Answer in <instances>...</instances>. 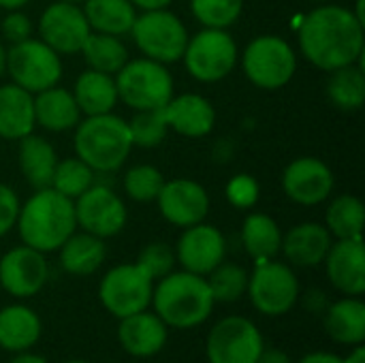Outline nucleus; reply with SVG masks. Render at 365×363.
Here are the masks:
<instances>
[{
  "mask_svg": "<svg viewBox=\"0 0 365 363\" xmlns=\"http://www.w3.org/2000/svg\"><path fill=\"white\" fill-rule=\"evenodd\" d=\"M364 28L351 9L327 2L319 4L304 17L299 26V51L312 66L325 73L361 62Z\"/></svg>",
  "mask_w": 365,
  "mask_h": 363,
  "instance_id": "obj_1",
  "label": "nucleus"
},
{
  "mask_svg": "<svg viewBox=\"0 0 365 363\" xmlns=\"http://www.w3.org/2000/svg\"><path fill=\"white\" fill-rule=\"evenodd\" d=\"M15 227L26 246L43 255L56 252L77 231L75 203L53 188L34 190L19 205Z\"/></svg>",
  "mask_w": 365,
  "mask_h": 363,
  "instance_id": "obj_2",
  "label": "nucleus"
},
{
  "mask_svg": "<svg viewBox=\"0 0 365 363\" xmlns=\"http://www.w3.org/2000/svg\"><path fill=\"white\" fill-rule=\"evenodd\" d=\"M150 306L167 327L195 329L212 317L216 302L205 276L173 270L154 282Z\"/></svg>",
  "mask_w": 365,
  "mask_h": 363,
  "instance_id": "obj_3",
  "label": "nucleus"
},
{
  "mask_svg": "<svg viewBox=\"0 0 365 363\" xmlns=\"http://www.w3.org/2000/svg\"><path fill=\"white\" fill-rule=\"evenodd\" d=\"M75 156H79L94 173L120 171L130 156L133 139L128 122L120 116H86L75 126Z\"/></svg>",
  "mask_w": 365,
  "mask_h": 363,
  "instance_id": "obj_4",
  "label": "nucleus"
},
{
  "mask_svg": "<svg viewBox=\"0 0 365 363\" xmlns=\"http://www.w3.org/2000/svg\"><path fill=\"white\" fill-rule=\"evenodd\" d=\"M113 77L118 98L133 111L163 109L175 94L173 75L167 64L143 56L128 60Z\"/></svg>",
  "mask_w": 365,
  "mask_h": 363,
  "instance_id": "obj_5",
  "label": "nucleus"
},
{
  "mask_svg": "<svg viewBox=\"0 0 365 363\" xmlns=\"http://www.w3.org/2000/svg\"><path fill=\"white\" fill-rule=\"evenodd\" d=\"M242 68L252 86L274 92L295 77L297 53L287 39L278 34H259L242 51Z\"/></svg>",
  "mask_w": 365,
  "mask_h": 363,
  "instance_id": "obj_6",
  "label": "nucleus"
},
{
  "mask_svg": "<svg viewBox=\"0 0 365 363\" xmlns=\"http://www.w3.org/2000/svg\"><path fill=\"white\" fill-rule=\"evenodd\" d=\"M128 34L133 36L143 58L163 64L180 62L190 36L186 24L169 9H152L137 13Z\"/></svg>",
  "mask_w": 365,
  "mask_h": 363,
  "instance_id": "obj_7",
  "label": "nucleus"
},
{
  "mask_svg": "<svg viewBox=\"0 0 365 363\" xmlns=\"http://www.w3.org/2000/svg\"><path fill=\"white\" fill-rule=\"evenodd\" d=\"M182 62L192 79L201 83H216L233 73L240 62V49L229 30L203 28L188 36Z\"/></svg>",
  "mask_w": 365,
  "mask_h": 363,
  "instance_id": "obj_8",
  "label": "nucleus"
},
{
  "mask_svg": "<svg viewBox=\"0 0 365 363\" xmlns=\"http://www.w3.org/2000/svg\"><path fill=\"white\" fill-rule=\"evenodd\" d=\"M255 310L263 317H282L299 302V280L289 263L261 261L248 274V291Z\"/></svg>",
  "mask_w": 365,
  "mask_h": 363,
  "instance_id": "obj_9",
  "label": "nucleus"
},
{
  "mask_svg": "<svg viewBox=\"0 0 365 363\" xmlns=\"http://www.w3.org/2000/svg\"><path fill=\"white\" fill-rule=\"evenodd\" d=\"M62 56L41 39H26L6 49V73L11 81L30 94L58 86L62 79Z\"/></svg>",
  "mask_w": 365,
  "mask_h": 363,
  "instance_id": "obj_10",
  "label": "nucleus"
},
{
  "mask_svg": "<svg viewBox=\"0 0 365 363\" xmlns=\"http://www.w3.org/2000/svg\"><path fill=\"white\" fill-rule=\"evenodd\" d=\"M154 280L137 263L113 265L98 285L101 306L115 319L148 310L152 304Z\"/></svg>",
  "mask_w": 365,
  "mask_h": 363,
  "instance_id": "obj_11",
  "label": "nucleus"
},
{
  "mask_svg": "<svg viewBox=\"0 0 365 363\" xmlns=\"http://www.w3.org/2000/svg\"><path fill=\"white\" fill-rule=\"evenodd\" d=\"M265 340L257 323L233 315L216 321L205 340L207 363H257Z\"/></svg>",
  "mask_w": 365,
  "mask_h": 363,
  "instance_id": "obj_12",
  "label": "nucleus"
},
{
  "mask_svg": "<svg viewBox=\"0 0 365 363\" xmlns=\"http://www.w3.org/2000/svg\"><path fill=\"white\" fill-rule=\"evenodd\" d=\"M77 229L92 233L101 240L115 237L128 223V210L124 199L103 184H92L75 201Z\"/></svg>",
  "mask_w": 365,
  "mask_h": 363,
  "instance_id": "obj_13",
  "label": "nucleus"
},
{
  "mask_svg": "<svg viewBox=\"0 0 365 363\" xmlns=\"http://www.w3.org/2000/svg\"><path fill=\"white\" fill-rule=\"evenodd\" d=\"M90 32L81 4L56 0L43 9L38 19V39L58 56L79 53Z\"/></svg>",
  "mask_w": 365,
  "mask_h": 363,
  "instance_id": "obj_14",
  "label": "nucleus"
},
{
  "mask_svg": "<svg viewBox=\"0 0 365 363\" xmlns=\"http://www.w3.org/2000/svg\"><path fill=\"white\" fill-rule=\"evenodd\" d=\"M49 280V263L43 252L21 244L0 257V287L15 300H28Z\"/></svg>",
  "mask_w": 365,
  "mask_h": 363,
  "instance_id": "obj_15",
  "label": "nucleus"
},
{
  "mask_svg": "<svg viewBox=\"0 0 365 363\" xmlns=\"http://www.w3.org/2000/svg\"><path fill=\"white\" fill-rule=\"evenodd\" d=\"M336 186L334 171L327 163L314 156H299L291 160L282 173L284 195L304 208H314L325 203Z\"/></svg>",
  "mask_w": 365,
  "mask_h": 363,
  "instance_id": "obj_16",
  "label": "nucleus"
},
{
  "mask_svg": "<svg viewBox=\"0 0 365 363\" xmlns=\"http://www.w3.org/2000/svg\"><path fill=\"white\" fill-rule=\"evenodd\" d=\"M173 250L175 261L182 265V270L197 276H207L227 259V240L218 227L203 220L199 225L182 229V235Z\"/></svg>",
  "mask_w": 365,
  "mask_h": 363,
  "instance_id": "obj_17",
  "label": "nucleus"
},
{
  "mask_svg": "<svg viewBox=\"0 0 365 363\" xmlns=\"http://www.w3.org/2000/svg\"><path fill=\"white\" fill-rule=\"evenodd\" d=\"M156 203H158L160 216L178 229L199 225L210 214L207 190L199 182L188 180V178L165 182L156 197Z\"/></svg>",
  "mask_w": 365,
  "mask_h": 363,
  "instance_id": "obj_18",
  "label": "nucleus"
},
{
  "mask_svg": "<svg viewBox=\"0 0 365 363\" xmlns=\"http://www.w3.org/2000/svg\"><path fill=\"white\" fill-rule=\"evenodd\" d=\"M327 280L336 291L349 297L365 293V248L364 237L336 240L323 261Z\"/></svg>",
  "mask_w": 365,
  "mask_h": 363,
  "instance_id": "obj_19",
  "label": "nucleus"
},
{
  "mask_svg": "<svg viewBox=\"0 0 365 363\" xmlns=\"http://www.w3.org/2000/svg\"><path fill=\"white\" fill-rule=\"evenodd\" d=\"M169 340V327L158 319L156 312H135L120 319L118 342L122 351L137 359H150L163 353Z\"/></svg>",
  "mask_w": 365,
  "mask_h": 363,
  "instance_id": "obj_20",
  "label": "nucleus"
},
{
  "mask_svg": "<svg viewBox=\"0 0 365 363\" xmlns=\"http://www.w3.org/2000/svg\"><path fill=\"white\" fill-rule=\"evenodd\" d=\"M163 113L169 131L188 139L207 137L216 124L214 105L197 92H184L178 96L173 94L171 101L163 107Z\"/></svg>",
  "mask_w": 365,
  "mask_h": 363,
  "instance_id": "obj_21",
  "label": "nucleus"
},
{
  "mask_svg": "<svg viewBox=\"0 0 365 363\" xmlns=\"http://www.w3.org/2000/svg\"><path fill=\"white\" fill-rule=\"evenodd\" d=\"M334 244L331 233L321 223H302L282 233L280 252L287 257L291 267H317L323 265Z\"/></svg>",
  "mask_w": 365,
  "mask_h": 363,
  "instance_id": "obj_22",
  "label": "nucleus"
},
{
  "mask_svg": "<svg viewBox=\"0 0 365 363\" xmlns=\"http://www.w3.org/2000/svg\"><path fill=\"white\" fill-rule=\"evenodd\" d=\"M81 120V111L68 88L51 86L34 94V122L49 133L73 131Z\"/></svg>",
  "mask_w": 365,
  "mask_h": 363,
  "instance_id": "obj_23",
  "label": "nucleus"
},
{
  "mask_svg": "<svg viewBox=\"0 0 365 363\" xmlns=\"http://www.w3.org/2000/svg\"><path fill=\"white\" fill-rule=\"evenodd\" d=\"M43 334L41 317L24 304L0 308V349L6 353L30 351Z\"/></svg>",
  "mask_w": 365,
  "mask_h": 363,
  "instance_id": "obj_24",
  "label": "nucleus"
},
{
  "mask_svg": "<svg viewBox=\"0 0 365 363\" xmlns=\"http://www.w3.org/2000/svg\"><path fill=\"white\" fill-rule=\"evenodd\" d=\"M34 94L13 81L0 86V137L19 141L34 133Z\"/></svg>",
  "mask_w": 365,
  "mask_h": 363,
  "instance_id": "obj_25",
  "label": "nucleus"
},
{
  "mask_svg": "<svg viewBox=\"0 0 365 363\" xmlns=\"http://www.w3.org/2000/svg\"><path fill=\"white\" fill-rule=\"evenodd\" d=\"M17 163L26 182L34 188H49L58 165V154L53 145L41 135H26L17 141Z\"/></svg>",
  "mask_w": 365,
  "mask_h": 363,
  "instance_id": "obj_26",
  "label": "nucleus"
},
{
  "mask_svg": "<svg viewBox=\"0 0 365 363\" xmlns=\"http://www.w3.org/2000/svg\"><path fill=\"white\" fill-rule=\"evenodd\" d=\"M327 336L344 347H355L365 342V304L361 297H349L327 306L323 319Z\"/></svg>",
  "mask_w": 365,
  "mask_h": 363,
  "instance_id": "obj_27",
  "label": "nucleus"
},
{
  "mask_svg": "<svg viewBox=\"0 0 365 363\" xmlns=\"http://www.w3.org/2000/svg\"><path fill=\"white\" fill-rule=\"evenodd\" d=\"M73 96L75 103L81 111V116H103L111 113L118 105V88H115V77L86 68L73 86Z\"/></svg>",
  "mask_w": 365,
  "mask_h": 363,
  "instance_id": "obj_28",
  "label": "nucleus"
},
{
  "mask_svg": "<svg viewBox=\"0 0 365 363\" xmlns=\"http://www.w3.org/2000/svg\"><path fill=\"white\" fill-rule=\"evenodd\" d=\"M56 252L60 255L62 270L79 278L92 276L94 272H98L107 259L105 240L86 231H75Z\"/></svg>",
  "mask_w": 365,
  "mask_h": 363,
  "instance_id": "obj_29",
  "label": "nucleus"
},
{
  "mask_svg": "<svg viewBox=\"0 0 365 363\" xmlns=\"http://www.w3.org/2000/svg\"><path fill=\"white\" fill-rule=\"evenodd\" d=\"M81 11L92 32L124 36L130 32L137 6L130 0H83Z\"/></svg>",
  "mask_w": 365,
  "mask_h": 363,
  "instance_id": "obj_30",
  "label": "nucleus"
},
{
  "mask_svg": "<svg viewBox=\"0 0 365 363\" xmlns=\"http://www.w3.org/2000/svg\"><path fill=\"white\" fill-rule=\"evenodd\" d=\"M242 244L257 263L276 259L282 248V229L269 214L250 212L242 223Z\"/></svg>",
  "mask_w": 365,
  "mask_h": 363,
  "instance_id": "obj_31",
  "label": "nucleus"
},
{
  "mask_svg": "<svg viewBox=\"0 0 365 363\" xmlns=\"http://www.w3.org/2000/svg\"><path fill=\"white\" fill-rule=\"evenodd\" d=\"M327 98L340 111H359L365 103L364 62H353L329 73Z\"/></svg>",
  "mask_w": 365,
  "mask_h": 363,
  "instance_id": "obj_32",
  "label": "nucleus"
},
{
  "mask_svg": "<svg viewBox=\"0 0 365 363\" xmlns=\"http://www.w3.org/2000/svg\"><path fill=\"white\" fill-rule=\"evenodd\" d=\"M92 71H101L107 75H115L128 60V47L124 45L122 36L90 32L81 51H79Z\"/></svg>",
  "mask_w": 365,
  "mask_h": 363,
  "instance_id": "obj_33",
  "label": "nucleus"
},
{
  "mask_svg": "<svg viewBox=\"0 0 365 363\" xmlns=\"http://www.w3.org/2000/svg\"><path fill=\"white\" fill-rule=\"evenodd\" d=\"M364 203L355 195H338L325 210V227L334 240L361 237L364 233Z\"/></svg>",
  "mask_w": 365,
  "mask_h": 363,
  "instance_id": "obj_34",
  "label": "nucleus"
},
{
  "mask_svg": "<svg viewBox=\"0 0 365 363\" xmlns=\"http://www.w3.org/2000/svg\"><path fill=\"white\" fill-rule=\"evenodd\" d=\"M205 278L216 304H235L248 291V272L240 263H231L227 259Z\"/></svg>",
  "mask_w": 365,
  "mask_h": 363,
  "instance_id": "obj_35",
  "label": "nucleus"
},
{
  "mask_svg": "<svg viewBox=\"0 0 365 363\" xmlns=\"http://www.w3.org/2000/svg\"><path fill=\"white\" fill-rule=\"evenodd\" d=\"M92 184H94V171L79 156H68V158L58 160L49 188H53L56 193L75 201Z\"/></svg>",
  "mask_w": 365,
  "mask_h": 363,
  "instance_id": "obj_36",
  "label": "nucleus"
},
{
  "mask_svg": "<svg viewBox=\"0 0 365 363\" xmlns=\"http://www.w3.org/2000/svg\"><path fill=\"white\" fill-rule=\"evenodd\" d=\"M244 0H190V13L203 28L227 30L242 17Z\"/></svg>",
  "mask_w": 365,
  "mask_h": 363,
  "instance_id": "obj_37",
  "label": "nucleus"
},
{
  "mask_svg": "<svg viewBox=\"0 0 365 363\" xmlns=\"http://www.w3.org/2000/svg\"><path fill=\"white\" fill-rule=\"evenodd\" d=\"M165 175L160 173L158 167L154 165H135L130 169H126L122 186L126 197H130L137 203H150L156 201L163 184H165Z\"/></svg>",
  "mask_w": 365,
  "mask_h": 363,
  "instance_id": "obj_38",
  "label": "nucleus"
},
{
  "mask_svg": "<svg viewBox=\"0 0 365 363\" xmlns=\"http://www.w3.org/2000/svg\"><path fill=\"white\" fill-rule=\"evenodd\" d=\"M128 131H130L133 145L156 148L167 139L169 126L165 122L163 109H148V111H135V116L128 120Z\"/></svg>",
  "mask_w": 365,
  "mask_h": 363,
  "instance_id": "obj_39",
  "label": "nucleus"
},
{
  "mask_svg": "<svg viewBox=\"0 0 365 363\" xmlns=\"http://www.w3.org/2000/svg\"><path fill=\"white\" fill-rule=\"evenodd\" d=\"M137 265L143 267V272L156 282L160 278H165L167 274H171L178 265L175 261V250L167 244V242H150L145 244L139 255H137Z\"/></svg>",
  "mask_w": 365,
  "mask_h": 363,
  "instance_id": "obj_40",
  "label": "nucleus"
},
{
  "mask_svg": "<svg viewBox=\"0 0 365 363\" xmlns=\"http://www.w3.org/2000/svg\"><path fill=\"white\" fill-rule=\"evenodd\" d=\"M225 195H227V201L233 208H237V210H250V208H255L259 203L261 188H259V182L252 175L237 173V175H233L227 182Z\"/></svg>",
  "mask_w": 365,
  "mask_h": 363,
  "instance_id": "obj_41",
  "label": "nucleus"
},
{
  "mask_svg": "<svg viewBox=\"0 0 365 363\" xmlns=\"http://www.w3.org/2000/svg\"><path fill=\"white\" fill-rule=\"evenodd\" d=\"M0 32L6 43L15 45V43H21L32 36V21L21 9L6 11V15L0 21Z\"/></svg>",
  "mask_w": 365,
  "mask_h": 363,
  "instance_id": "obj_42",
  "label": "nucleus"
},
{
  "mask_svg": "<svg viewBox=\"0 0 365 363\" xmlns=\"http://www.w3.org/2000/svg\"><path fill=\"white\" fill-rule=\"evenodd\" d=\"M19 197L17 193L9 186L0 182V237H4L17 223V214H19Z\"/></svg>",
  "mask_w": 365,
  "mask_h": 363,
  "instance_id": "obj_43",
  "label": "nucleus"
},
{
  "mask_svg": "<svg viewBox=\"0 0 365 363\" xmlns=\"http://www.w3.org/2000/svg\"><path fill=\"white\" fill-rule=\"evenodd\" d=\"M257 363H293L291 357L280 351V349H263V353L259 355Z\"/></svg>",
  "mask_w": 365,
  "mask_h": 363,
  "instance_id": "obj_44",
  "label": "nucleus"
},
{
  "mask_svg": "<svg viewBox=\"0 0 365 363\" xmlns=\"http://www.w3.org/2000/svg\"><path fill=\"white\" fill-rule=\"evenodd\" d=\"M297 363H342V357L327 353V351H317V353H308L304 355Z\"/></svg>",
  "mask_w": 365,
  "mask_h": 363,
  "instance_id": "obj_45",
  "label": "nucleus"
},
{
  "mask_svg": "<svg viewBox=\"0 0 365 363\" xmlns=\"http://www.w3.org/2000/svg\"><path fill=\"white\" fill-rule=\"evenodd\" d=\"M139 11H152V9H169L173 0H130Z\"/></svg>",
  "mask_w": 365,
  "mask_h": 363,
  "instance_id": "obj_46",
  "label": "nucleus"
},
{
  "mask_svg": "<svg viewBox=\"0 0 365 363\" xmlns=\"http://www.w3.org/2000/svg\"><path fill=\"white\" fill-rule=\"evenodd\" d=\"M9 363H49V362H47L45 357H41V355H34V353H30V351H24V353H15Z\"/></svg>",
  "mask_w": 365,
  "mask_h": 363,
  "instance_id": "obj_47",
  "label": "nucleus"
},
{
  "mask_svg": "<svg viewBox=\"0 0 365 363\" xmlns=\"http://www.w3.org/2000/svg\"><path fill=\"white\" fill-rule=\"evenodd\" d=\"M342 363H365V344L351 347V353L342 357Z\"/></svg>",
  "mask_w": 365,
  "mask_h": 363,
  "instance_id": "obj_48",
  "label": "nucleus"
},
{
  "mask_svg": "<svg viewBox=\"0 0 365 363\" xmlns=\"http://www.w3.org/2000/svg\"><path fill=\"white\" fill-rule=\"evenodd\" d=\"M30 0H0V9L4 11H17V9H24Z\"/></svg>",
  "mask_w": 365,
  "mask_h": 363,
  "instance_id": "obj_49",
  "label": "nucleus"
},
{
  "mask_svg": "<svg viewBox=\"0 0 365 363\" xmlns=\"http://www.w3.org/2000/svg\"><path fill=\"white\" fill-rule=\"evenodd\" d=\"M364 6H365V0H357V4H355V9H351L353 13H355V17L361 21L365 26V11H364Z\"/></svg>",
  "mask_w": 365,
  "mask_h": 363,
  "instance_id": "obj_50",
  "label": "nucleus"
},
{
  "mask_svg": "<svg viewBox=\"0 0 365 363\" xmlns=\"http://www.w3.org/2000/svg\"><path fill=\"white\" fill-rule=\"evenodd\" d=\"M4 73H6V47L0 43V79Z\"/></svg>",
  "mask_w": 365,
  "mask_h": 363,
  "instance_id": "obj_51",
  "label": "nucleus"
},
{
  "mask_svg": "<svg viewBox=\"0 0 365 363\" xmlns=\"http://www.w3.org/2000/svg\"><path fill=\"white\" fill-rule=\"evenodd\" d=\"M64 363H90V362H83V359H71V362H64Z\"/></svg>",
  "mask_w": 365,
  "mask_h": 363,
  "instance_id": "obj_52",
  "label": "nucleus"
},
{
  "mask_svg": "<svg viewBox=\"0 0 365 363\" xmlns=\"http://www.w3.org/2000/svg\"><path fill=\"white\" fill-rule=\"evenodd\" d=\"M62 2H73V4H81L83 0H62Z\"/></svg>",
  "mask_w": 365,
  "mask_h": 363,
  "instance_id": "obj_53",
  "label": "nucleus"
},
{
  "mask_svg": "<svg viewBox=\"0 0 365 363\" xmlns=\"http://www.w3.org/2000/svg\"><path fill=\"white\" fill-rule=\"evenodd\" d=\"M310 2H321V4H325V2H329V0H310Z\"/></svg>",
  "mask_w": 365,
  "mask_h": 363,
  "instance_id": "obj_54",
  "label": "nucleus"
}]
</instances>
